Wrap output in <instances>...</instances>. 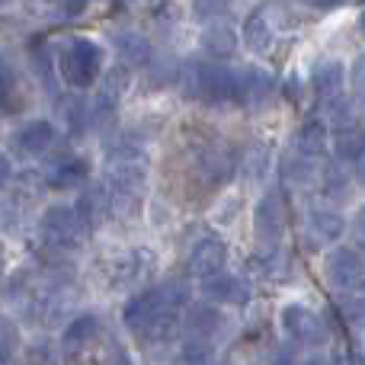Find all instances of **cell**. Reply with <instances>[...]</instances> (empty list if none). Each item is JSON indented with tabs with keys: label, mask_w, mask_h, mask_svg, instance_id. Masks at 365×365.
Masks as SVG:
<instances>
[{
	"label": "cell",
	"mask_w": 365,
	"mask_h": 365,
	"mask_svg": "<svg viewBox=\"0 0 365 365\" xmlns=\"http://www.w3.org/2000/svg\"><path fill=\"white\" fill-rule=\"evenodd\" d=\"M122 321H125V327L132 330L138 340H145V343H164L167 336H173V330H177L180 311L170 308V304L164 302L160 289H151V292H141V295H135L132 302L125 304V311H122Z\"/></svg>",
	"instance_id": "obj_1"
},
{
	"label": "cell",
	"mask_w": 365,
	"mask_h": 365,
	"mask_svg": "<svg viewBox=\"0 0 365 365\" xmlns=\"http://www.w3.org/2000/svg\"><path fill=\"white\" fill-rule=\"evenodd\" d=\"M182 90L186 96H199V100L227 103L240 96V77L237 71L225 68V64H186L182 68Z\"/></svg>",
	"instance_id": "obj_2"
},
{
	"label": "cell",
	"mask_w": 365,
	"mask_h": 365,
	"mask_svg": "<svg viewBox=\"0 0 365 365\" xmlns=\"http://www.w3.org/2000/svg\"><path fill=\"white\" fill-rule=\"evenodd\" d=\"M103 71V48L87 36L68 38V45L58 55V74L74 90H90Z\"/></svg>",
	"instance_id": "obj_3"
},
{
	"label": "cell",
	"mask_w": 365,
	"mask_h": 365,
	"mask_svg": "<svg viewBox=\"0 0 365 365\" xmlns=\"http://www.w3.org/2000/svg\"><path fill=\"white\" fill-rule=\"evenodd\" d=\"M145 167L148 164H106L109 205L119 218L138 215L141 199H145Z\"/></svg>",
	"instance_id": "obj_4"
},
{
	"label": "cell",
	"mask_w": 365,
	"mask_h": 365,
	"mask_svg": "<svg viewBox=\"0 0 365 365\" xmlns=\"http://www.w3.org/2000/svg\"><path fill=\"white\" fill-rule=\"evenodd\" d=\"M83 225L77 218V212L71 205H48L38 218V237L48 250H58V253H71V250H81L83 244Z\"/></svg>",
	"instance_id": "obj_5"
},
{
	"label": "cell",
	"mask_w": 365,
	"mask_h": 365,
	"mask_svg": "<svg viewBox=\"0 0 365 365\" xmlns=\"http://www.w3.org/2000/svg\"><path fill=\"white\" fill-rule=\"evenodd\" d=\"M279 321H282V330L289 334V340L298 343V346L317 349L327 343V324L304 304H285Z\"/></svg>",
	"instance_id": "obj_6"
},
{
	"label": "cell",
	"mask_w": 365,
	"mask_h": 365,
	"mask_svg": "<svg viewBox=\"0 0 365 365\" xmlns=\"http://www.w3.org/2000/svg\"><path fill=\"white\" fill-rule=\"evenodd\" d=\"M125 83H128V71L125 68L113 71V74L100 83V90L93 93V100H90V106H87V125L103 128V125H109V122L115 119L119 103H122V93H125Z\"/></svg>",
	"instance_id": "obj_7"
},
{
	"label": "cell",
	"mask_w": 365,
	"mask_h": 365,
	"mask_svg": "<svg viewBox=\"0 0 365 365\" xmlns=\"http://www.w3.org/2000/svg\"><path fill=\"white\" fill-rule=\"evenodd\" d=\"M253 234H257L259 244H266V250L282 240L285 234V205H282V195L279 192H269L257 202L253 208Z\"/></svg>",
	"instance_id": "obj_8"
},
{
	"label": "cell",
	"mask_w": 365,
	"mask_h": 365,
	"mask_svg": "<svg viewBox=\"0 0 365 365\" xmlns=\"http://www.w3.org/2000/svg\"><path fill=\"white\" fill-rule=\"evenodd\" d=\"M324 276L334 289H353V285L362 282L365 276V259L359 250L353 247H336L324 257Z\"/></svg>",
	"instance_id": "obj_9"
},
{
	"label": "cell",
	"mask_w": 365,
	"mask_h": 365,
	"mask_svg": "<svg viewBox=\"0 0 365 365\" xmlns=\"http://www.w3.org/2000/svg\"><path fill=\"white\" fill-rule=\"evenodd\" d=\"M225 263H227V244L221 237H202L192 244L189 250V272L199 279H212L218 272H225Z\"/></svg>",
	"instance_id": "obj_10"
},
{
	"label": "cell",
	"mask_w": 365,
	"mask_h": 365,
	"mask_svg": "<svg viewBox=\"0 0 365 365\" xmlns=\"http://www.w3.org/2000/svg\"><path fill=\"white\" fill-rule=\"evenodd\" d=\"M202 295L208 298V304H234V308H240V304L250 302L253 292L247 279L231 276V272H218V276L202 282Z\"/></svg>",
	"instance_id": "obj_11"
},
{
	"label": "cell",
	"mask_w": 365,
	"mask_h": 365,
	"mask_svg": "<svg viewBox=\"0 0 365 365\" xmlns=\"http://www.w3.org/2000/svg\"><path fill=\"white\" fill-rule=\"evenodd\" d=\"M74 212H77V218H81L83 231H96V227H103V221H106L109 212H113V205H109V189L103 186V182H90V186H83V192L77 195Z\"/></svg>",
	"instance_id": "obj_12"
},
{
	"label": "cell",
	"mask_w": 365,
	"mask_h": 365,
	"mask_svg": "<svg viewBox=\"0 0 365 365\" xmlns=\"http://www.w3.org/2000/svg\"><path fill=\"white\" fill-rule=\"evenodd\" d=\"M186 330H189V340L212 343L215 346V340L225 336V330H227V317L215 304H192L186 314Z\"/></svg>",
	"instance_id": "obj_13"
},
{
	"label": "cell",
	"mask_w": 365,
	"mask_h": 365,
	"mask_svg": "<svg viewBox=\"0 0 365 365\" xmlns=\"http://www.w3.org/2000/svg\"><path fill=\"white\" fill-rule=\"evenodd\" d=\"M304 227H308L311 247H327V244H334V240H340V234L346 231V221H343V215L334 212V208H311Z\"/></svg>",
	"instance_id": "obj_14"
},
{
	"label": "cell",
	"mask_w": 365,
	"mask_h": 365,
	"mask_svg": "<svg viewBox=\"0 0 365 365\" xmlns=\"http://www.w3.org/2000/svg\"><path fill=\"white\" fill-rule=\"evenodd\" d=\"M311 81H314V93L324 103H336L343 93V83H346V64L340 58H324V61H317Z\"/></svg>",
	"instance_id": "obj_15"
},
{
	"label": "cell",
	"mask_w": 365,
	"mask_h": 365,
	"mask_svg": "<svg viewBox=\"0 0 365 365\" xmlns=\"http://www.w3.org/2000/svg\"><path fill=\"white\" fill-rule=\"evenodd\" d=\"M154 269V253L151 250H125L122 257L113 259V285H132L145 279Z\"/></svg>",
	"instance_id": "obj_16"
},
{
	"label": "cell",
	"mask_w": 365,
	"mask_h": 365,
	"mask_svg": "<svg viewBox=\"0 0 365 365\" xmlns=\"http://www.w3.org/2000/svg\"><path fill=\"white\" fill-rule=\"evenodd\" d=\"M90 177V164L83 158H61L45 170V182L51 189H77Z\"/></svg>",
	"instance_id": "obj_17"
},
{
	"label": "cell",
	"mask_w": 365,
	"mask_h": 365,
	"mask_svg": "<svg viewBox=\"0 0 365 365\" xmlns=\"http://www.w3.org/2000/svg\"><path fill=\"white\" fill-rule=\"evenodd\" d=\"M55 138H58L55 125L48 119H36V122H26L16 132V148L23 154H45L55 145Z\"/></svg>",
	"instance_id": "obj_18"
},
{
	"label": "cell",
	"mask_w": 365,
	"mask_h": 365,
	"mask_svg": "<svg viewBox=\"0 0 365 365\" xmlns=\"http://www.w3.org/2000/svg\"><path fill=\"white\" fill-rule=\"evenodd\" d=\"M240 77V96L237 100L250 103V106H263L266 100H269L272 93V74L266 68H257V64H250V68H244V74Z\"/></svg>",
	"instance_id": "obj_19"
},
{
	"label": "cell",
	"mask_w": 365,
	"mask_h": 365,
	"mask_svg": "<svg viewBox=\"0 0 365 365\" xmlns=\"http://www.w3.org/2000/svg\"><path fill=\"white\" fill-rule=\"evenodd\" d=\"M199 170L208 186H225V182L234 177V154L227 151V148H212V151L202 158Z\"/></svg>",
	"instance_id": "obj_20"
},
{
	"label": "cell",
	"mask_w": 365,
	"mask_h": 365,
	"mask_svg": "<svg viewBox=\"0 0 365 365\" xmlns=\"http://www.w3.org/2000/svg\"><path fill=\"white\" fill-rule=\"evenodd\" d=\"M295 151L304 154L311 160H321V154L327 151V125L321 119H311L298 128V138H295Z\"/></svg>",
	"instance_id": "obj_21"
},
{
	"label": "cell",
	"mask_w": 365,
	"mask_h": 365,
	"mask_svg": "<svg viewBox=\"0 0 365 365\" xmlns=\"http://www.w3.org/2000/svg\"><path fill=\"white\" fill-rule=\"evenodd\" d=\"M272 26H269V16L266 13H250L244 23V45L250 51H257V55H266V51L272 48Z\"/></svg>",
	"instance_id": "obj_22"
},
{
	"label": "cell",
	"mask_w": 365,
	"mask_h": 365,
	"mask_svg": "<svg viewBox=\"0 0 365 365\" xmlns=\"http://www.w3.org/2000/svg\"><path fill=\"white\" fill-rule=\"evenodd\" d=\"M115 48H119V55L125 58L128 64H135V68H148L154 58L151 42H148L145 36H138V32H119V36H115Z\"/></svg>",
	"instance_id": "obj_23"
},
{
	"label": "cell",
	"mask_w": 365,
	"mask_h": 365,
	"mask_svg": "<svg viewBox=\"0 0 365 365\" xmlns=\"http://www.w3.org/2000/svg\"><path fill=\"white\" fill-rule=\"evenodd\" d=\"M100 334V321L93 314H81L64 327V349H83L96 340Z\"/></svg>",
	"instance_id": "obj_24"
},
{
	"label": "cell",
	"mask_w": 365,
	"mask_h": 365,
	"mask_svg": "<svg viewBox=\"0 0 365 365\" xmlns=\"http://www.w3.org/2000/svg\"><path fill=\"white\" fill-rule=\"evenodd\" d=\"M334 148H336V158H340V160H353L356 154L365 151V132H362V128H356L353 122H346V125L336 128Z\"/></svg>",
	"instance_id": "obj_25"
},
{
	"label": "cell",
	"mask_w": 365,
	"mask_h": 365,
	"mask_svg": "<svg viewBox=\"0 0 365 365\" xmlns=\"http://www.w3.org/2000/svg\"><path fill=\"white\" fill-rule=\"evenodd\" d=\"M202 45H205V51L215 58H231L234 51H237V36H234V29H227V26H212V29L202 36Z\"/></svg>",
	"instance_id": "obj_26"
},
{
	"label": "cell",
	"mask_w": 365,
	"mask_h": 365,
	"mask_svg": "<svg viewBox=\"0 0 365 365\" xmlns=\"http://www.w3.org/2000/svg\"><path fill=\"white\" fill-rule=\"evenodd\" d=\"M19 106V83H16V74L13 68L0 58V109L10 113V109Z\"/></svg>",
	"instance_id": "obj_27"
},
{
	"label": "cell",
	"mask_w": 365,
	"mask_h": 365,
	"mask_svg": "<svg viewBox=\"0 0 365 365\" xmlns=\"http://www.w3.org/2000/svg\"><path fill=\"white\" fill-rule=\"evenodd\" d=\"M282 167H285V177L295 182H311L317 177V160L304 158V154H298V151H292Z\"/></svg>",
	"instance_id": "obj_28"
},
{
	"label": "cell",
	"mask_w": 365,
	"mask_h": 365,
	"mask_svg": "<svg viewBox=\"0 0 365 365\" xmlns=\"http://www.w3.org/2000/svg\"><path fill=\"white\" fill-rule=\"evenodd\" d=\"M231 13V0H192L195 23H218Z\"/></svg>",
	"instance_id": "obj_29"
},
{
	"label": "cell",
	"mask_w": 365,
	"mask_h": 365,
	"mask_svg": "<svg viewBox=\"0 0 365 365\" xmlns=\"http://www.w3.org/2000/svg\"><path fill=\"white\" fill-rule=\"evenodd\" d=\"M182 365H215V346L212 343H199V340H186L180 353Z\"/></svg>",
	"instance_id": "obj_30"
},
{
	"label": "cell",
	"mask_w": 365,
	"mask_h": 365,
	"mask_svg": "<svg viewBox=\"0 0 365 365\" xmlns=\"http://www.w3.org/2000/svg\"><path fill=\"white\" fill-rule=\"evenodd\" d=\"M16 343H19L16 330H13L6 321H0V365H10L13 353H16Z\"/></svg>",
	"instance_id": "obj_31"
},
{
	"label": "cell",
	"mask_w": 365,
	"mask_h": 365,
	"mask_svg": "<svg viewBox=\"0 0 365 365\" xmlns=\"http://www.w3.org/2000/svg\"><path fill=\"white\" fill-rule=\"evenodd\" d=\"M0 227L4 231H16L19 227V208L13 205V199L0 202Z\"/></svg>",
	"instance_id": "obj_32"
},
{
	"label": "cell",
	"mask_w": 365,
	"mask_h": 365,
	"mask_svg": "<svg viewBox=\"0 0 365 365\" xmlns=\"http://www.w3.org/2000/svg\"><path fill=\"white\" fill-rule=\"evenodd\" d=\"M353 93L359 103H365V55H359L353 64Z\"/></svg>",
	"instance_id": "obj_33"
},
{
	"label": "cell",
	"mask_w": 365,
	"mask_h": 365,
	"mask_svg": "<svg viewBox=\"0 0 365 365\" xmlns=\"http://www.w3.org/2000/svg\"><path fill=\"white\" fill-rule=\"evenodd\" d=\"M269 365H298V359H295V353H292L289 346H276L272 349V356H269Z\"/></svg>",
	"instance_id": "obj_34"
},
{
	"label": "cell",
	"mask_w": 365,
	"mask_h": 365,
	"mask_svg": "<svg viewBox=\"0 0 365 365\" xmlns=\"http://www.w3.org/2000/svg\"><path fill=\"white\" fill-rule=\"evenodd\" d=\"M353 237L365 247V205H359V212H356V218H353Z\"/></svg>",
	"instance_id": "obj_35"
},
{
	"label": "cell",
	"mask_w": 365,
	"mask_h": 365,
	"mask_svg": "<svg viewBox=\"0 0 365 365\" xmlns=\"http://www.w3.org/2000/svg\"><path fill=\"white\" fill-rule=\"evenodd\" d=\"M349 167H353V177L359 180V182H365V151L356 154V158L349 160Z\"/></svg>",
	"instance_id": "obj_36"
},
{
	"label": "cell",
	"mask_w": 365,
	"mask_h": 365,
	"mask_svg": "<svg viewBox=\"0 0 365 365\" xmlns=\"http://www.w3.org/2000/svg\"><path fill=\"white\" fill-rule=\"evenodd\" d=\"M10 177H13V167H10V160H6V154H0V189L10 182Z\"/></svg>",
	"instance_id": "obj_37"
},
{
	"label": "cell",
	"mask_w": 365,
	"mask_h": 365,
	"mask_svg": "<svg viewBox=\"0 0 365 365\" xmlns=\"http://www.w3.org/2000/svg\"><path fill=\"white\" fill-rule=\"evenodd\" d=\"M64 4V13H81L87 6V0H61Z\"/></svg>",
	"instance_id": "obj_38"
},
{
	"label": "cell",
	"mask_w": 365,
	"mask_h": 365,
	"mask_svg": "<svg viewBox=\"0 0 365 365\" xmlns=\"http://www.w3.org/2000/svg\"><path fill=\"white\" fill-rule=\"evenodd\" d=\"M314 6H321V10H334V6H340V4H346V0H311Z\"/></svg>",
	"instance_id": "obj_39"
},
{
	"label": "cell",
	"mask_w": 365,
	"mask_h": 365,
	"mask_svg": "<svg viewBox=\"0 0 365 365\" xmlns=\"http://www.w3.org/2000/svg\"><path fill=\"white\" fill-rule=\"evenodd\" d=\"M304 365H340L336 359H330V356H314V359H308Z\"/></svg>",
	"instance_id": "obj_40"
},
{
	"label": "cell",
	"mask_w": 365,
	"mask_h": 365,
	"mask_svg": "<svg viewBox=\"0 0 365 365\" xmlns=\"http://www.w3.org/2000/svg\"><path fill=\"white\" fill-rule=\"evenodd\" d=\"M359 29H362V36H365V10H362V16H359Z\"/></svg>",
	"instance_id": "obj_41"
},
{
	"label": "cell",
	"mask_w": 365,
	"mask_h": 365,
	"mask_svg": "<svg viewBox=\"0 0 365 365\" xmlns=\"http://www.w3.org/2000/svg\"><path fill=\"white\" fill-rule=\"evenodd\" d=\"M356 298H359V302L365 304V285H362V292H359V295H356Z\"/></svg>",
	"instance_id": "obj_42"
},
{
	"label": "cell",
	"mask_w": 365,
	"mask_h": 365,
	"mask_svg": "<svg viewBox=\"0 0 365 365\" xmlns=\"http://www.w3.org/2000/svg\"><path fill=\"white\" fill-rule=\"evenodd\" d=\"M0 269H4V247H0Z\"/></svg>",
	"instance_id": "obj_43"
},
{
	"label": "cell",
	"mask_w": 365,
	"mask_h": 365,
	"mask_svg": "<svg viewBox=\"0 0 365 365\" xmlns=\"http://www.w3.org/2000/svg\"><path fill=\"white\" fill-rule=\"evenodd\" d=\"M0 4H6V0H0Z\"/></svg>",
	"instance_id": "obj_44"
}]
</instances>
